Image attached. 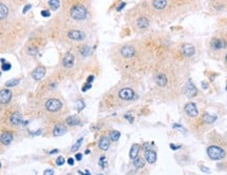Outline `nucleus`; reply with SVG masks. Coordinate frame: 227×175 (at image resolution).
Instances as JSON below:
<instances>
[{
    "instance_id": "58836bf2",
    "label": "nucleus",
    "mask_w": 227,
    "mask_h": 175,
    "mask_svg": "<svg viewBox=\"0 0 227 175\" xmlns=\"http://www.w3.org/2000/svg\"><path fill=\"white\" fill-rule=\"evenodd\" d=\"M74 162H75L74 158L70 157V158H68V159H67V164L70 165V166H73V165H74Z\"/></svg>"
},
{
    "instance_id": "49530a36",
    "label": "nucleus",
    "mask_w": 227,
    "mask_h": 175,
    "mask_svg": "<svg viewBox=\"0 0 227 175\" xmlns=\"http://www.w3.org/2000/svg\"><path fill=\"white\" fill-rule=\"evenodd\" d=\"M30 9H31V6L28 4V6H27L24 9H23V13H27V10H30Z\"/></svg>"
},
{
    "instance_id": "37998d69",
    "label": "nucleus",
    "mask_w": 227,
    "mask_h": 175,
    "mask_svg": "<svg viewBox=\"0 0 227 175\" xmlns=\"http://www.w3.org/2000/svg\"><path fill=\"white\" fill-rule=\"evenodd\" d=\"M75 157H76V159H77V160H81L82 159V154H80V153H77Z\"/></svg>"
},
{
    "instance_id": "a18cd8bd",
    "label": "nucleus",
    "mask_w": 227,
    "mask_h": 175,
    "mask_svg": "<svg viewBox=\"0 0 227 175\" xmlns=\"http://www.w3.org/2000/svg\"><path fill=\"white\" fill-rule=\"evenodd\" d=\"M79 174H81V175H91V173H89L88 171H85V173H84V172H82V171H79Z\"/></svg>"
},
{
    "instance_id": "a211bd4d",
    "label": "nucleus",
    "mask_w": 227,
    "mask_h": 175,
    "mask_svg": "<svg viewBox=\"0 0 227 175\" xmlns=\"http://www.w3.org/2000/svg\"><path fill=\"white\" fill-rule=\"evenodd\" d=\"M44 75H45V69H44L43 67H39V68L35 69L34 72H33V74H32V76L34 79L40 80L44 77Z\"/></svg>"
},
{
    "instance_id": "39448f33",
    "label": "nucleus",
    "mask_w": 227,
    "mask_h": 175,
    "mask_svg": "<svg viewBox=\"0 0 227 175\" xmlns=\"http://www.w3.org/2000/svg\"><path fill=\"white\" fill-rule=\"evenodd\" d=\"M64 37L70 41H76V42H80L83 41L86 38V34L81 30L78 29H68L65 32Z\"/></svg>"
},
{
    "instance_id": "a878e982",
    "label": "nucleus",
    "mask_w": 227,
    "mask_h": 175,
    "mask_svg": "<svg viewBox=\"0 0 227 175\" xmlns=\"http://www.w3.org/2000/svg\"><path fill=\"white\" fill-rule=\"evenodd\" d=\"M134 166H135V168H137V169H141V168H143L144 166H145V162H144V159L143 158H141V157H136L134 159Z\"/></svg>"
},
{
    "instance_id": "20e7f679",
    "label": "nucleus",
    "mask_w": 227,
    "mask_h": 175,
    "mask_svg": "<svg viewBox=\"0 0 227 175\" xmlns=\"http://www.w3.org/2000/svg\"><path fill=\"white\" fill-rule=\"evenodd\" d=\"M209 48L214 52H221L227 49V37L214 36L209 41Z\"/></svg>"
},
{
    "instance_id": "f8f14e48",
    "label": "nucleus",
    "mask_w": 227,
    "mask_h": 175,
    "mask_svg": "<svg viewBox=\"0 0 227 175\" xmlns=\"http://www.w3.org/2000/svg\"><path fill=\"white\" fill-rule=\"evenodd\" d=\"M197 93H198L197 88H196L195 84L191 82V80H188L185 88H184V94H185L187 97L191 98V97H195V96L197 95Z\"/></svg>"
},
{
    "instance_id": "ddd939ff",
    "label": "nucleus",
    "mask_w": 227,
    "mask_h": 175,
    "mask_svg": "<svg viewBox=\"0 0 227 175\" xmlns=\"http://www.w3.org/2000/svg\"><path fill=\"white\" fill-rule=\"evenodd\" d=\"M12 99V92L8 89H3L0 91V103L6 105Z\"/></svg>"
},
{
    "instance_id": "9d476101",
    "label": "nucleus",
    "mask_w": 227,
    "mask_h": 175,
    "mask_svg": "<svg viewBox=\"0 0 227 175\" xmlns=\"http://www.w3.org/2000/svg\"><path fill=\"white\" fill-rule=\"evenodd\" d=\"M119 97L123 100H132L135 98V92L131 88H123L119 91Z\"/></svg>"
},
{
    "instance_id": "4468645a",
    "label": "nucleus",
    "mask_w": 227,
    "mask_h": 175,
    "mask_svg": "<svg viewBox=\"0 0 227 175\" xmlns=\"http://www.w3.org/2000/svg\"><path fill=\"white\" fill-rule=\"evenodd\" d=\"M62 63L65 68H73L75 63V56L73 55L70 52H67V53L64 55V57L62 59Z\"/></svg>"
},
{
    "instance_id": "423d86ee",
    "label": "nucleus",
    "mask_w": 227,
    "mask_h": 175,
    "mask_svg": "<svg viewBox=\"0 0 227 175\" xmlns=\"http://www.w3.org/2000/svg\"><path fill=\"white\" fill-rule=\"evenodd\" d=\"M207 155L212 160H221L225 157L226 153L222 148L218 146H210L207 148Z\"/></svg>"
},
{
    "instance_id": "2f4dec72",
    "label": "nucleus",
    "mask_w": 227,
    "mask_h": 175,
    "mask_svg": "<svg viewBox=\"0 0 227 175\" xmlns=\"http://www.w3.org/2000/svg\"><path fill=\"white\" fill-rule=\"evenodd\" d=\"M56 162H57V165H58V166H62L63 164H65V159L62 157V156H59V157L57 158Z\"/></svg>"
},
{
    "instance_id": "8fccbe9b",
    "label": "nucleus",
    "mask_w": 227,
    "mask_h": 175,
    "mask_svg": "<svg viewBox=\"0 0 227 175\" xmlns=\"http://www.w3.org/2000/svg\"><path fill=\"white\" fill-rule=\"evenodd\" d=\"M226 91H227V84H226Z\"/></svg>"
},
{
    "instance_id": "bb28decb",
    "label": "nucleus",
    "mask_w": 227,
    "mask_h": 175,
    "mask_svg": "<svg viewBox=\"0 0 227 175\" xmlns=\"http://www.w3.org/2000/svg\"><path fill=\"white\" fill-rule=\"evenodd\" d=\"M120 136H121V134H120L119 131H116V130H114L110 133V139L113 141H117L118 139L120 138Z\"/></svg>"
},
{
    "instance_id": "412c9836",
    "label": "nucleus",
    "mask_w": 227,
    "mask_h": 175,
    "mask_svg": "<svg viewBox=\"0 0 227 175\" xmlns=\"http://www.w3.org/2000/svg\"><path fill=\"white\" fill-rule=\"evenodd\" d=\"M65 132H66V128L61 124H58L53 130L54 136H61L63 134H65Z\"/></svg>"
},
{
    "instance_id": "6ab92c4d",
    "label": "nucleus",
    "mask_w": 227,
    "mask_h": 175,
    "mask_svg": "<svg viewBox=\"0 0 227 175\" xmlns=\"http://www.w3.org/2000/svg\"><path fill=\"white\" fill-rule=\"evenodd\" d=\"M145 159L148 164H155L157 160V153L153 150H147L145 152Z\"/></svg>"
},
{
    "instance_id": "5701e85b",
    "label": "nucleus",
    "mask_w": 227,
    "mask_h": 175,
    "mask_svg": "<svg viewBox=\"0 0 227 175\" xmlns=\"http://www.w3.org/2000/svg\"><path fill=\"white\" fill-rule=\"evenodd\" d=\"M202 119L205 124H212V122H214L217 120V115H211V114H209V113H205V114L203 115Z\"/></svg>"
},
{
    "instance_id": "7c9ffc66",
    "label": "nucleus",
    "mask_w": 227,
    "mask_h": 175,
    "mask_svg": "<svg viewBox=\"0 0 227 175\" xmlns=\"http://www.w3.org/2000/svg\"><path fill=\"white\" fill-rule=\"evenodd\" d=\"M84 107H85V105H84V102L82 100H79V101H77V110L79 111H82L84 109Z\"/></svg>"
},
{
    "instance_id": "6e6552de",
    "label": "nucleus",
    "mask_w": 227,
    "mask_h": 175,
    "mask_svg": "<svg viewBox=\"0 0 227 175\" xmlns=\"http://www.w3.org/2000/svg\"><path fill=\"white\" fill-rule=\"evenodd\" d=\"M45 107H46V110L49 111V112H57V111H59L61 109V107H62V103H61V101L58 100V99L51 98L45 102Z\"/></svg>"
},
{
    "instance_id": "c9c22d12",
    "label": "nucleus",
    "mask_w": 227,
    "mask_h": 175,
    "mask_svg": "<svg viewBox=\"0 0 227 175\" xmlns=\"http://www.w3.org/2000/svg\"><path fill=\"white\" fill-rule=\"evenodd\" d=\"M200 169L202 170L203 172H205V173H207V174H209V173H210V170L208 169V168L204 167V166H201V167H200Z\"/></svg>"
},
{
    "instance_id": "ea45409f",
    "label": "nucleus",
    "mask_w": 227,
    "mask_h": 175,
    "mask_svg": "<svg viewBox=\"0 0 227 175\" xmlns=\"http://www.w3.org/2000/svg\"><path fill=\"white\" fill-rule=\"evenodd\" d=\"M94 76H93V75H91V76H88V77H87V82H88V84H92V82H93L94 81Z\"/></svg>"
},
{
    "instance_id": "4c0bfd02",
    "label": "nucleus",
    "mask_w": 227,
    "mask_h": 175,
    "mask_svg": "<svg viewBox=\"0 0 227 175\" xmlns=\"http://www.w3.org/2000/svg\"><path fill=\"white\" fill-rule=\"evenodd\" d=\"M41 15L43 16V17H49V15H51V14H49V11H42L41 12Z\"/></svg>"
},
{
    "instance_id": "f03ea898",
    "label": "nucleus",
    "mask_w": 227,
    "mask_h": 175,
    "mask_svg": "<svg viewBox=\"0 0 227 175\" xmlns=\"http://www.w3.org/2000/svg\"><path fill=\"white\" fill-rule=\"evenodd\" d=\"M144 8V11H136V16L132 19V25L136 31H143L147 30L150 25V12L145 9V6L142 4Z\"/></svg>"
},
{
    "instance_id": "c85d7f7f",
    "label": "nucleus",
    "mask_w": 227,
    "mask_h": 175,
    "mask_svg": "<svg viewBox=\"0 0 227 175\" xmlns=\"http://www.w3.org/2000/svg\"><path fill=\"white\" fill-rule=\"evenodd\" d=\"M82 141H83V138H82V137H81V138H79V139H78V141H77V143H76L75 145L73 146V148H72V152H76V151H77L78 149H79L80 147H81V145H82Z\"/></svg>"
},
{
    "instance_id": "7ed1b4c3",
    "label": "nucleus",
    "mask_w": 227,
    "mask_h": 175,
    "mask_svg": "<svg viewBox=\"0 0 227 175\" xmlns=\"http://www.w3.org/2000/svg\"><path fill=\"white\" fill-rule=\"evenodd\" d=\"M139 48L140 46L135 42H128V43H124L120 46L118 49V55L123 59L126 60H131L138 56L139 54Z\"/></svg>"
},
{
    "instance_id": "de8ad7c7",
    "label": "nucleus",
    "mask_w": 227,
    "mask_h": 175,
    "mask_svg": "<svg viewBox=\"0 0 227 175\" xmlns=\"http://www.w3.org/2000/svg\"><path fill=\"white\" fill-rule=\"evenodd\" d=\"M54 153H58V150H57V149H56V150L51 151V152H49V154H54Z\"/></svg>"
},
{
    "instance_id": "4be33fe9",
    "label": "nucleus",
    "mask_w": 227,
    "mask_h": 175,
    "mask_svg": "<svg viewBox=\"0 0 227 175\" xmlns=\"http://www.w3.org/2000/svg\"><path fill=\"white\" fill-rule=\"evenodd\" d=\"M139 151H140V146L137 145V143L132 145L131 148V151H129V157H131L132 159H135L136 157H138Z\"/></svg>"
},
{
    "instance_id": "f3484780",
    "label": "nucleus",
    "mask_w": 227,
    "mask_h": 175,
    "mask_svg": "<svg viewBox=\"0 0 227 175\" xmlns=\"http://www.w3.org/2000/svg\"><path fill=\"white\" fill-rule=\"evenodd\" d=\"M110 137H107V136L101 137L100 140H99V148L102 151H107L108 148H110Z\"/></svg>"
},
{
    "instance_id": "393cba45",
    "label": "nucleus",
    "mask_w": 227,
    "mask_h": 175,
    "mask_svg": "<svg viewBox=\"0 0 227 175\" xmlns=\"http://www.w3.org/2000/svg\"><path fill=\"white\" fill-rule=\"evenodd\" d=\"M65 122L68 126H78L80 125V119L77 116H68L65 119Z\"/></svg>"
},
{
    "instance_id": "c756f323",
    "label": "nucleus",
    "mask_w": 227,
    "mask_h": 175,
    "mask_svg": "<svg viewBox=\"0 0 227 175\" xmlns=\"http://www.w3.org/2000/svg\"><path fill=\"white\" fill-rule=\"evenodd\" d=\"M18 84H19V80L18 79H12V80H9L8 82H5V87L12 88V87L17 86Z\"/></svg>"
},
{
    "instance_id": "b1692460",
    "label": "nucleus",
    "mask_w": 227,
    "mask_h": 175,
    "mask_svg": "<svg viewBox=\"0 0 227 175\" xmlns=\"http://www.w3.org/2000/svg\"><path fill=\"white\" fill-rule=\"evenodd\" d=\"M78 52H79V54L82 57H86V56H88L89 52H91V49H89V47L87 46V44H82V46H80Z\"/></svg>"
},
{
    "instance_id": "aec40b11",
    "label": "nucleus",
    "mask_w": 227,
    "mask_h": 175,
    "mask_svg": "<svg viewBox=\"0 0 227 175\" xmlns=\"http://www.w3.org/2000/svg\"><path fill=\"white\" fill-rule=\"evenodd\" d=\"M9 10L8 8V6L2 2H0V20H4L6 17L9 16Z\"/></svg>"
},
{
    "instance_id": "f704fd0d",
    "label": "nucleus",
    "mask_w": 227,
    "mask_h": 175,
    "mask_svg": "<svg viewBox=\"0 0 227 175\" xmlns=\"http://www.w3.org/2000/svg\"><path fill=\"white\" fill-rule=\"evenodd\" d=\"M91 88H92V84H88V82H87V84H84L83 88H82V91L85 92V91H87V90L91 89Z\"/></svg>"
},
{
    "instance_id": "0eeeda50",
    "label": "nucleus",
    "mask_w": 227,
    "mask_h": 175,
    "mask_svg": "<svg viewBox=\"0 0 227 175\" xmlns=\"http://www.w3.org/2000/svg\"><path fill=\"white\" fill-rule=\"evenodd\" d=\"M180 52L184 57H193L196 54V48L191 43H183L180 48Z\"/></svg>"
},
{
    "instance_id": "f257e3e1",
    "label": "nucleus",
    "mask_w": 227,
    "mask_h": 175,
    "mask_svg": "<svg viewBox=\"0 0 227 175\" xmlns=\"http://www.w3.org/2000/svg\"><path fill=\"white\" fill-rule=\"evenodd\" d=\"M89 0H64V6H67V13L70 19L81 22L88 17Z\"/></svg>"
},
{
    "instance_id": "72a5a7b5",
    "label": "nucleus",
    "mask_w": 227,
    "mask_h": 175,
    "mask_svg": "<svg viewBox=\"0 0 227 175\" xmlns=\"http://www.w3.org/2000/svg\"><path fill=\"white\" fill-rule=\"evenodd\" d=\"M174 129H178L179 131H180V132H182L183 134H185V133H186L185 129H184V128L182 127V126H180V125H177V124H176V125H174Z\"/></svg>"
},
{
    "instance_id": "a19ab883",
    "label": "nucleus",
    "mask_w": 227,
    "mask_h": 175,
    "mask_svg": "<svg viewBox=\"0 0 227 175\" xmlns=\"http://www.w3.org/2000/svg\"><path fill=\"white\" fill-rule=\"evenodd\" d=\"M124 6H125V2H122V3L120 4V6H118V8H117V11H118V12H119V11H121L122 9L124 8Z\"/></svg>"
},
{
    "instance_id": "1a4fd4ad",
    "label": "nucleus",
    "mask_w": 227,
    "mask_h": 175,
    "mask_svg": "<svg viewBox=\"0 0 227 175\" xmlns=\"http://www.w3.org/2000/svg\"><path fill=\"white\" fill-rule=\"evenodd\" d=\"M153 79H155L156 84L160 88H165L167 86V84H168V77H167L166 74L163 72H158L157 74L155 75Z\"/></svg>"
},
{
    "instance_id": "e433bc0d",
    "label": "nucleus",
    "mask_w": 227,
    "mask_h": 175,
    "mask_svg": "<svg viewBox=\"0 0 227 175\" xmlns=\"http://www.w3.org/2000/svg\"><path fill=\"white\" fill-rule=\"evenodd\" d=\"M44 175H54V170H52V169L45 170V171H44Z\"/></svg>"
},
{
    "instance_id": "473e14b6",
    "label": "nucleus",
    "mask_w": 227,
    "mask_h": 175,
    "mask_svg": "<svg viewBox=\"0 0 227 175\" xmlns=\"http://www.w3.org/2000/svg\"><path fill=\"white\" fill-rule=\"evenodd\" d=\"M11 68H12L11 63H9V62L2 63V70L3 71H9V70H11Z\"/></svg>"
},
{
    "instance_id": "3c124183",
    "label": "nucleus",
    "mask_w": 227,
    "mask_h": 175,
    "mask_svg": "<svg viewBox=\"0 0 227 175\" xmlns=\"http://www.w3.org/2000/svg\"><path fill=\"white\" fill-rule=\"evenodd\" d=\"M0 167H1V164H0Z\"/></svg>"
},
{
    "instance_id": "79ce46f5",
    "label": "nucleus",
    "mask_w": 227,
    "mask_h": 175,
    "mask_svg": "<svg viewBox=\"0 0 227 175\" xmlns=\"http://www.w3.org/2000/svg\"><path fill=\"white\" fill-rule=\"evenodd\" d=\"M170 148H171L172 150H178V149H180V147L174 145V143H170Z\"/></svg>"
},
{
    "instance_id": "2eb2a0df",
    "label": "nucleus",
    "mask_w": 227,
    "mask_h": 175,
    "mask_svg": "<svg viewBox=\"0 0 227 175\" xmlns=\"http://www.w3.org/2000/svg\"><path fill=\"white\" fill-rule=\"evenodd\" d=\"M13 138H14L13 134H12L11 132H9V131L3 132V133L0 135V141H1L4 146H9V143L13 141Z\"/></svg>"
},
{
    "instance_id": "c03bdc74",
    "label": "nucleus",
    "mask_w": 227,
    "mask_h": 175,
    "mask_svg": "<svg viewBox=\"0 0 227 175\" xmlns=\"http://www.w3.org/2000/svg\"><path fill=\"white\" fill-rule=\"evenodd\" d=\"M125 118H127V119H129V122H132L134 121V118L131 117L129 115H125Z\"/></svg>"
},
{
    "instance_id": "09e8293b",
    "label": "nucleus",
    "mask_w": 227,
    "mask_h": 175,
    "mask_svg": "<svg viewBox=\"0 0 227 175\" xmlns=\"http://www.w3.org/2000/svg\"><path fill=\"white\" fill-rule=\"evenodd\" d=\"M225 62L227 63V52H226V54H225Z\"/></svg>"
},
{
    "instance_id": "cd10ccee",
    "label": "nucleus",
    "mask_w": 227,
    "mask_h": 175,
    "mask_svg": "<svg viewBox=\"0 0 227 175\" xmlns=\"http://www.w3.org/2000/svg\"><path fill=\"white\" fill-rule=\"evenodd\" d=\"M49 6L53 9L54 11H56L57 9L60 6V3H59V0H49Z\"/></svg>"
},
{
    "instance_id": "9b49d317",
    "label": "nucleus",
    "mask_w": 227,
    "mask_h": 175,
    "mask_svg": "<svg viewBox=\"0 0 227 175\" xmlns=\"http://www.w3.org/2000/svg\"><path fill=\"white\" fill-rule=\"evenodd\" d=\"M184 112L189 117H197L199 115V110L197 108V105L195 102H188L184 107Z\"/></svg>"
},
{
    "instance_id": "dca6fc26",
    "label": "nucleus",
    "mask_w": 227,
    "mask_h": 175,
    "mask_svg": "<svg viewBox=\"0 0 227 175\" xmlns=\"http://www.w3.org/2000/svg\"><path fill=\"white\" fill-rule=\"evenodd\" d=\"M9 121L14 126H19V125L22 124V115L19 112H14L9 117Z\"/></svg>"
}]
</instances>
